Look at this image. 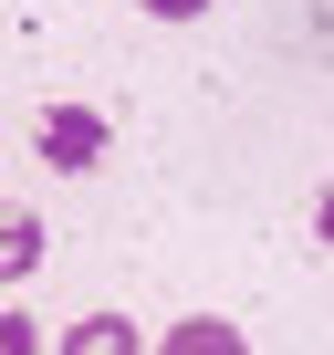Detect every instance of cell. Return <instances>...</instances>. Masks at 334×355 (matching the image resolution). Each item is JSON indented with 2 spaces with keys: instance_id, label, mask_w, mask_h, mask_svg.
I'll list each match as a JSON object with an SVG mask.
<instances>
[{
  "instance_id": "cell-4",
  "label": "cell",
  "mask_w": 334,
  "mask_h": 355,
  "mask_svg": "<svg viewBox=\"0 0 334 355\" xmlns=\"http://www.w3.org/2000/svg\"><path fill=\"white\" fill-rule=\"evenodd\" d=\"M53 355H146V334H136L125 313H84V324H73Z\"/></svg>"
},
{
  "instance_id": "cell-6",
  "label": "cell",
  "mask_w": 334,
  "mask_h": 355,
  "mask_svg": "<svg viewBox=\"0 0 334 355\" xmlns=\"http://www.w3.org/2000/svg\"><path fill=\"white\" fill-rule=\"evenodd\" d=\"M136 11H146V21H199L209 0H136Z\"/></svg>"
},
{
  "instance_id": "cell-3",
  "label": "cell",
  "mask_w": 334,
  "mask_h": 355,
  "mask_svg": "<svg viewBox=\"0 0 334 355\" xmlns=\"http://www.w3.org/2000/svg\"><path fill=\"white\" fill-rule=\"evenodd\" d=\"M157 355H251V334L240 324H220V313H188V324H167V345Z\"/></svg>"
},
{
  "instance_id": "cell-5",
  "label": "cell",
  "mask_w": 334,
  "mask_h": 355,
  "mask_svg": "<svg viewBox=\"0 0 334 355\" xmlns=\"http://www.w3.org/2000/svg\"><path fill=\"white\" fill-rule=\"evenodd\" d=\"M0 355H42V324H32L21 303H0Z\"/></svg>"
},
{
  "instance_id": "cell-1",
  "label": "cell",
  "mask_w": 334,
  "mask_h": 355,
  "mask_svg": "<svg viewBox=\"0 0 334 355\" xmlns=\"http://www.w3.org/2000/svg\"><path fill=\"white\" fill-rule=\"evenodd\" d=\"M32 146H42V167H53V178H84V167L105 157V115H94V105H42Z\"/></svg>"
},
{
  "instance_id": "cell-2",
  "label": "cell",
  "mask_w": 334,
  "mask_h": 355,
  "mask_svg": "<svg viewBox=\"0 0 334 355\" xmlns=\"http://www.w3.org/2000/svg\"><path fill=\"white\" fill-rule=\"evenodd\" d=\"M32 261H42V220L21 199H0V282H32Z\"/></svg>"
},
{
  "instance_id": "cell-7",
  "label": "cell",
  "mask_w": 334,
  "mask_h": 355,
  "mask_svg": "<svg viewBox=\"0 0 334 355\" xmlns=\"http://www.w3.org/2000/svg\"><path fill=\"white\" fill-rule=\"evenodd\" d=\"M313 241H324V251H334V189H324V199H313Z\"/></svg>"
}]
</instances>
